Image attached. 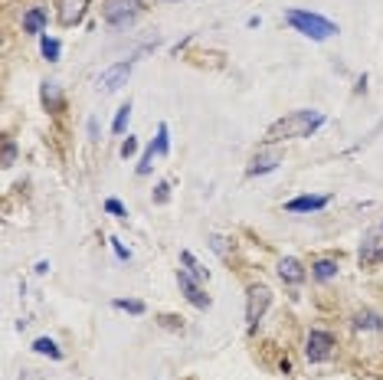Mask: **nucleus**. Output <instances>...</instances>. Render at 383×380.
Returning a JSON list of instances; mask_svg holds the SVG:
<instances>
[{
    "label": "nucleus",
    "instance_id": "nucleus-7",
    "mask_svg": "<svg viewBox=\"0 0 383 380\" xmlns=\"http://www.w3.org/2000/svg\"><path fill=\"white\" fill-rule=\"evenodd\" d=\"M383 259V230H370L360 243V266H377Z\"/></svg>",
    "mask_w": 383,
    "mask_h": 380
},
{
    "label": "nucleus",
    "instance_id": "nucleus-24",
    "mask_svg": "<svg viewBox=\"0 0 383 380\" xmlns=\"http://www.w3.org/2000/svg\"><path fill=\"white\" fill-rule=\"evenodd\" d=\"M105 210H108V213H112V217H118V220H125V217H128V210L122 207L118 200H105Z\"/></svg>",
    "mask_w": 383,
    "mask_h": 380
},
{
    "label": "nucleus",
    "instance_id": "nucleus-29",
    "mask_svg": "<svg viewBox=\"0 0 383 380\" xmlns=\"http://www.w3.org/2000/svg\"><path fill=\"white\" fill-rule=\"evenodd\" d=\"M89 138L92 141H98V121L95 118H89Z\"/></svg>",
    "mask_w": 383,
    "mask_h": 380
},
{
    "label": "nucleus",
    "instance_id": "nucleus-22",
    "mask_svg": "<svg viewBox=\"0 0 383 380\" xmlns=\"http://www.w3.org/2000/svg\"><path fill=\"white\" fill-rule=\"evenodd\" d=\"M40 49H43V56L49 59V63H56L59 59V40H49L43 37V43H40Z\"/></svg>",
    "mask_w": 383,
    "mask_h": 380
},
{
    "label": "nucleus",
    "instance_id": "nucleus-20",
    "mask_svg": "<svg viewBox=\"0 0 383 380\" xmlns=\"http://www.w3.org/2000/svg\"><path fill=\"white\" fill-rule=\"evenodd\" d=\"M112 305L122 308V311H131V315H144V302H138V299H115Z\"/></svg>",
    "mask_w": 383,
    "mask_h": 380
},
{
    "label": "nucleus",
    "instance_id": "nucleus-4",
    "mask_svg": "<svg viewBox=\"0 0 383 380\" xmlns=\"http://www.w3.org/2000/svg\"><path fill=\"white\" fill-rule=\"evenodd\" d=\"M269 305H272V292H269V285H262V282L249 285V295H246V325H249V331L259 328V321H262V315L269 311Z\"/></svg>",
    "mask_w": 383,
    "mask_h": 380
},
{
    "label": "nucleus",
    "instance_id": "nucleus-3",
    "mask_svg": "<svg viewBox=\"0 0 383 380\" xmlns=\"http://www.w3.org/2000/svg\"><path fill=\"white\" fill-rule=\"evenodd\" d=\"M141 0H102V17L112 27H128L134 17H141Z\"/></svg>",
    "mask_w": 383,
    "mask_h": 380
},
{
    "label": "nucleus",
    "instance_id": "nucleus-9",
    "mask_svg": "<svg viewBox=\"0 0 383 380\" xmlns=\"http://www.w3.org/2000/svg\"><path fill=\"white\" fill-rule=\"evenodd\" d=\"M89 10V0H59V23L63 27H76Z\"/></svg>",
    "mask_w": 383,
    "mask_h": 380
},
{
    "label": "nucleus",
    "instance_id": "nucleus-30",
    "mask_svg": "<svg viewBox=\"0 0 383 380\" xmlns=\"http://www.w3.org/2000/svg\"><path fill=\"white\" fill-rule=\"evenodd\" d=\"M380 230H383V223H380Z\"/></svg>",
    "mask_w": 383,
    "mask_h": 380
},
{
    "label": "nucleus",
    "instance_id": "nucleus-11",
    "mask_svg": "<svg viewBox=\"0 0 383 380\" xmlns=\"http://www.w3.org/2000/svg\"><path fill=\"white\" fill-rule=\"evenodd\" d=\"M278 164H282V154L278 151H262V154H256L249 161V167H246V174L249 177H259V174H269V171H276Z\"/></svg>",
    "mask_w": 383,
    "mask_h": 380
},
{
    "label": "nucleus",
    "instance_id": "nucleus-1",
    "mask_svg": "<svg viewBox=\"0 0 383 380\" xmlns=\"http://www.w3.org/2000/svg\"><path fill=\"white\" fill-rule=\"evenodd\" d=\"M321 125H324V115L314 112V109L288 112L285 118H278L276 125L269 128L266 141H269V145H276V141H288V138H312Z\"/></svg>",
    "mask_w": 383,
    "mask_h": 380
},
{
    "label": "nucleus",
    "instance_id": "nucleus-23",
    "mask_svg": "<svg viewBox=\"0 0 383 380\" xmlns=\"http://www.w3.org/2000/svg\"><path fill=\"white\" fill-rule=\"evenodd\" d=\"M13 164H17V145H13V141H4V167H13Z\"/></svg>",
    "mask_w": 383,
    "mask_h": 380
},
{
    "label": "nucleus",
    "instance_id": "nucleus-25",
    "mask_svg": "<svg viewBox=\"0 0 383 380\" xmlns=\"http://www.w3.org/2000/svg\"><path fill=\"white\" fill-rule=\"evenodd\" d=\"M134 151H138V138H131V135H128L125 141H122V158H131Z\"/></svg>",
    "mask_w": 383,
    "mask_h": 380
},
{
    "label": "nucleus",
    "instance_id": "nucleus-12",
    "mask_svg": "<svg viewBox=\"0 0 383 380\" xmlns=\"http://www.w3.org/2000/svg\"><path fill=\"white\" fill-rule=\"evenodd\" d=\"M328 203H331V197H324V194H321V197H312V194H308V197L288 200L285 210H288V213H314V210H324Z\"/></svg>",
    "mask_w": 383,
    "mask_h": 380
},
{
    "label": "nucleus",
    "instance_id": "nucleus-10",
    "mask_svg": "<svg viewBox=\"0 0 383 380\" xmlns=\"http://www.w3.org/2000/svg\"><path fill=\"white\" fill-rule=\"evenodd\" d=\"M278 279L285 282V285H302V282H305V266L298 263L295 256L278 259Z\"/></svg>",
    "mask_w": 383,
    "mask_h": 380
},
{
    "label": "nucleus",
    "instance_id": "nucleus-5",
    "mask_svg": "<svg viewBox=\"0 0 383 380\" xmlns=\"http://www.w3.org/2000/svg\"><path fill=\"white\" fill-rule=\"evenodd\" d=\"M334 348H338L334 335H331V331H321V328H312L308 338H305V357H308L312 364L328 361L331 354H334Z\"/></svg>",
    "mask_w": 383,
    "mask_h": 380
},
{
    "label": "nucleus",
    "instance_id": "nucleus-17",
    "mask_svg": "<svg viewBox=\"0 0 383 380\" xmlns=\"http://www.w3.org/2000/svg\"><path fill=\"white\" fill-rule=\"evenodd\" d=\"M33 351L43 354V357H53V361H63V348H59L53 338H36V341H33Z\"/></svg>",
    "mask_w": 383,
    "mask_h": 380
},
{
    "label": "nucleus",
    "instance_id": "nucleus-15",
    "mask_svg": "<svg viewBox=\"0 0 383 380\" xmlns=\"http://www.w3.org/2000/svg\"><path fill=\"white\" fill-rule=\"evenodd\" d=\"M354 328H357V331H380L383 318L377 315V311H357V315H354Z\"/></svg>",
    "mask_w": 383,
    "mask_h": 380
},
{
    "label": "nucleus",
    "instance_id": "nucleus-13",
    "mask_svg": "<svg viewBox=\"0 0 383 380\" xmlns=\"http://www.w3.org/2000/svg\"><path fill=\"white\" fill-rule=\"evenodd\" d=\"M46 27V10L43 7H30L27 13H23V33H30V37H40Z\"/></svg>",
    "mask_w": 383,
    "mask_h": 380
},
{
    "label": "nucleus",
    "instance_id": "nucleus-21",
    "mask_svg": "<svg viewBox=\"0 0 383 380\" xmlns=\"http://www.w3.org/2000/svg\"><path fill=\"white\" fill-rule=\"evenodd\" d=\"M151 148H154V154H167V148H170V141H167V125H158V138L151 141Z\"/></svg>",
    "mask_w": 383,
    "mask_h": 380
},
{
    "label": "nucleus",
    "instance_id": "nucleus-28",
    "mask_svg": "<svg viewBox=\"0 0 383 380\" xmlns=\"http://www.w3.org/2000/svg\"><path fill=\"white\" fill-rule=\"evenodd\" d=\"M112 249L118 253V259H131V253L125 249V243H118V239H112Z\"/></svg>",
    "mask_w": 383,
    "mask_h": 380
},
{
    "label": "nucleus",
    "instance_id": "nucleus-2",
    "mask_svg": "<svg viewBox=\"0 0 383 380\" xmlns=\"http://www.w3.org/2000/svg\"><path fill=\"white\" fill-rule=\"evenodd\" d=\"M285 23L295 27L302 37L308 40H328L338 33V23H331L328 17L321 13H312V10H285Z\"/></svg>",
    "mask_w": 383,
    "mask_h": 380
},
{
    "label": "nucleus",
    "instance_id": "nucleus-8",
    "mask_svg": "<svg viewBox=\"0 0 383 380\" xmlns=\"http://www.w3.org/2000/svg\"><path fill=\"white\" fill-rule=\"evenodd\" d=\"M177 285H180V295L190 302V305L196 308H210V295H204V289H200V282L190 275V272H177Z\"/></svg>",
    "mask_w": 383,
    "mask_h": 380
},
{
    "label": "nucleus",
    "instance_id": "nucleus-26",
    "mask_svg": "<svg viewBox=\"0 0 383 380\" xmlns=\"http://www.w3.org/2000/svg\"><path fill=\"white\" fill-rule=\"evenodd\" d=\"M154 200H158V203H167V200H170V187H167L164 181L154 187Z\"/></svg>",
    "mask_w": 383,
    "mask_h": 380
},
{
    "label": "nucleus",
    "instance_id": "nucleus-27",
    "mask_svg": "<svg viewBox=\"0 0 383 380\" xmlns=\"http://www.w3.org/2000/svg\"><path fill=\"white\" fill-rule=\"evenodd\" d=\"M210 246H213V249H216V253H226V239H223V236H210Z\"/></svg>",
    "mask_w": 383,
    "mask_h": 380
},
{
    "label": "nucleus",
    "instance_id": "nucleus-14",
    "mask_svg": "<svg viewBox=\"0 0 383 380\" xmlns=\"http://www.w3.org/2000/svg\"><path fill=\"white\" fill-rule=\"evenodd\" d=\"M312 275L318 282H331L338 275V259H314L312 263Z\"/></svg>",
    "mask_w": 383,
    "mask_h": 380
},
{
    "label": "nucleus",
    "instance_id": "nucleus-18",
    "mask_svg": "<svg viewBox=\"0 0 383 380\" xmlns=\"http://www.w3.org/2000/svg\"><path fill=\"white\" fill-rule=\"evenodd\" d=\"M180 263L187 266V272H190V275H194V279H196V282H204V279H210V272H206V269H204V266L196 263V259H194V253H190V249H184V253H180Z\"/></svg>",
    "mask_w": 383,
    "mask_h": 380
},
{
    "label": "nucleus",
    "instance_id": "nucleus-16",
    "mask_svg": "<svg viewBox=\"0 0 383 380\" xmlns=\"http://www.w3.org/2000/svg\"><path fill=\"white\" fill-rule=\"evenodd\" d=\"M43 105L49 112H63V92L56 82H43Z\"/></svg>",
    "mask_w": 383,
    "mask_h": 380
},
{
    "label": "nucleus",
    "instance_id": "nucleus-6",
    "mask_svg": "<svg viewBox=\"0 0 383 380\" xmlns=\"http://www.w3.org/2000/svg\"><path fill=\"white\" fill-rule=\"evenodd\" d=\"M134 59H138V56L122 59V63L102 69V76H98V92H118L122 89V85L128 82V76H131V69H134Z\"/></svg>",
    "mask_w": 383,
    "mask_h": 380
},
{
    "label": "nucleus",
    "instance_id": "nucleus-19",
    "mask_svg": "<svg viewBox=\"0 0 383 380\" xmlns=\"http://www.w3.org/2000/svg\"><path fill=\"white\" fill-rule=\"evenodd\" d=\"M128 118H131V102H128V105H122V109H118V115H115V121H112V131H115V135H125Z\"/></svg>",
    "mask_w": 383,
    "mask_h": 380
}]
</instances>
